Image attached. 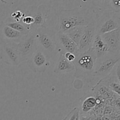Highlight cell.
<instances>
[{
	"label": "cell",
	"instance_id": "obj_1",
	"mask_svg": "<svg viewBox=\"0 0 120 120\" xmlns=\"http://www.w3.org/2000/svg\"><path fill=\"white\" fill-rule=\"evenodd\" d=\"M99 16L89 8L63 9L57 14V31L65 32L76 26H87L96 22Z\"/></svg>",
	"mask_w": 120,
	"mask_h": 120
},
{
	"label": "cell",
	"instance_id": "obj_2",
	"mask_svg": "<svg viewBox=\"0 0 120 120\" xmlns=\"http://www.w3.org/2000/svg\"><path fill=\"white\" fill-rule=\"evenodd\" d=\"M97 60L96 53L92 49L82 53H79L73 62L75 68L74 76L86 83L91 82L95 77V64Z\"/></svg>",
	"mask_w": 120,
	"mask_h": 120
},
{
	"label": "cell",
	"instance_id": "obj_3",
	"mask_svg": "<svg viewBox=\"0 0 120 120\" xmlns=\"http://www.w3.org/2000/svg\"><path fill=\"white\" fill-rule=\"evenodd\" d=\"M56 32L55 30L45 27L39 28L35 31L38 48L50 59H53L57 53L56 41Z\"/></svg>",
	"mask_w": 120,
	"mask_h": 120
},
{
	"label": "cell",
	"instance_id": "obj_4",
	"mask_svg": "<svg viewBox=\"0 0 120 120\" xmlns=\"http://www.w3.org/2000/svg\"><path fill=\"white\" fill-rule=\"evenodd\" d=\"M120 62L119 54L109 52L100 58L97 59L95 64L94 77L104 78L109 76L116 64Z\"/></svg>",
	"mask_w": 120,
	"mask_h": 120
},
{
	"label": "cell",
	"instance_id": "obj_5",
	"mask_svg": "<svg viewBox=\"0 0 120 120\" xmlns=\"http://www.w3.org/2000/svg\"><path fill=\"white\" fill-rule=\"evenodd\" d=\"M118 28H120L119 20L116 13L113 12H104L96 21V33L97 35H103Z\"/></svg>",
	"mask_w": 120,
	"mask_h": 120
},
{
	"label": "cell",
	"instance_id": "obj_6",
	"mask_svg": "<svg viewBox=\"0 0 120 120\" xmlns=\"http://www.w3.org/2000/svg\"><path fill=\"white\" fill-rule=\"evenodd\" d=\"M28 15L34 18V23L28 28L29 31H36L38 29L45 28L46 23L50 16V9L48 6L42 4L38 7L32 6Z\"/></svg>",
	"mask_w": 120,
	"mask_h": 120
},
{
	"label": "cell",
	"instance_id": "obj_7",
	"mask_svg": "<svg viewBox=\"0 0 120 120\" xmlns=\"http://www.w3.org/2000/svg\"><path fill=\"white\" fill-rule=\"evenodd\" d=\"M18 50L22 62L28 60L38 49L35 31H30L17 43Z\"/></svg>",
	"mask_w": 120,
	"mask_h": 120
},
{
	"label": "cell",
	"instance_id": "obj_8",
	"mask_svg": "<svg viewBox=\"0 0 120 120\" xmlns=\"http://www.w3.org/2000/svg\"><path fill=\"white\" fill-rule=\"evenodd\" d=\"M1 58L6 64L18 66L22 61L18 50L17 43L4 42L1 48Z\"/></svg>",
	"mask_w": 120,
	"mask_h": 120
},
{
	"label": "cell",
	"instance_id": "obj_9",
	"mask_svg": "<svg viewBox=\"0 0 120 120\" xmlns=\"http://www.w3.org/2000/svg\"><path fill=\"white\" fill-rule=\"evenodd\" d=\"M50 64L49 59L39 48L27 60L29 69L35 73L45 72Z\"/></svg>",
	"mask_w": 120,
	"mask_h": 120
},
{
	"label": "cell",
	"instance_id": "obj_10",
	"mask_svg": "<svg viewBox=\"0 0 120 120\" xmlns=\"http://www.w3.org/2000/svg\"><path fill=\"white\" fill-rule=\"evenodd\" d=\"M56 46L58 53L64 54L71 53L77 56L79 53V47L65 33L57 31L56 34Z\"/></svg>",
	"mask_w": 120,
	"mask_h": 120
},
{
	"label": "cell",
	"instance_id": "obj_11",
	"mask_svg": "<svg viewBox=\"0 0 120 120\" xmlns=\"http://www.w3.org/2000/svg\"><path fill=\"white\" fill-rule=\"evenodd\" d=\"M96 23L93 22L86 26L85 30L79 45V53H82L91 49L96 35Z\"/></svg>",
	"mask_w": 120,
	"mask_h": 120
},
{
	"label": "cell",
	"instance_id": "obj_12",
	"mask_svg": "<svg viewBox=\"0 0 120 120\" xmlns=\"http://www.w3.org/2000/svg\"><path fill=\"white\" fill-rule=\"evenodd\" d=\"M101 36L107 45L110 52L115 54H119L120 28Z\"/></svg>",
	"mask_w": 120,
	"mask_h": 120
},
{
	"label": "cell",
	"instance_id": "obj_13",
	"mask_svg": "<svg viewBox=\"0 0 120 120\" xmlns=\"http://www.w3.org/2000/svg\"><path fill=\"white\" fill-rule=\"evenodd\" d=\"M0 35L4 42H15L17 43L24 36L21 33L5 24L4 22H2L0 25Z\"/></svg>",
	"mask_w": 120,
	"mask_h": 120
},
{
	"label": "cell",
	"instance_id": "obj_14",
	"mask_svg": "<svg viewBox=\"0 0 120 120\" xmlns=\"http://www.w3.org/2000/svg\"><path fill=\"white\" fill-rule=\"evenodd\" d=\"M75 68L73 63L70 62L64 57V55L59 53L54 68V73L56 74L69 73L75 71Z\"/></svg>",
	"mask_w": 120,
	"mask_h": 120
},
{
	"label": "cell",
	"instance_id": "obj_15",
	"mask_svg": "<svg viewBox=\"0 0 120 120\" xmlns=\"http://www.w3.org/2000/svg\"><path fill=\"white\" fill-rule=\"evenodd\" d=\"M91 48L96 53L97 59L100 58L107 53L110 52L109 48L101 36L97 34L95 35Z\"/></svg>",
	"mask_w": 120,
	"mask_h": 120
},
{
	"label": "cell",
	"instance_id": "obj_16",
	"mask_svg": "<svg viewBox=\"0 0 120 120\" xmlns=\"http://www.w3.org/2000/svg\"><path fill=\"white\" fill-rule=\"evenodd\" d=\"M92 91L97 98L109 100L112 98L114 95V93L107 86L101 83L100 81L94 87H93Z\"/></svg>",
	"mask_w": 120,
	"mask_h": 120
},
{
	"label": "cell",
	"instance_id": "obj_17",
	"mask_svg": "<svg viewBox=\"0 0 120 120\" xmlns=\"http://www.w3.org/2000/svg\"><path fill=\"white\" fill-rule=\"evenodd\" d=\"M100 82L107 86L114 93L120 97V84L112 72L108 76L101 79Z\"/></svg>",
	"mask_w": 120,
	"mask_h": 120
},
{
	"label": "cell",
	"instance_id": "obj_18",
	"mask_svg": "<svg viewBox=\"0 0 120 120\" xmlns=\"http://www.w3.org/2000/svg\"><path fill=\"white\" fill-rule=\"evenodd\" d=\"M85 28L86 26H76L67 30L64 33H65L73 41H74L79 47L80 40L85 30Z\"/></svg>",
	"mask_w": 120,
	"mask_h": 120
},
{
	"label": "cell",
	"instance_id": "obj_19",
	"mask_svg": "<svg viewBox=\"0 0 120 120\" xmlns=\"http://www.w3.org/2000/svg\"><path fill=\"white\" fill-rule=\"evenodd\" d=\"M97 105V100L96 97L91 96H86L82 101V111L83 113H89Z\"/></svg>",
	"mask_w": 120,
	"mask_h": 120
},
{
	"label": "cell",
	"instance_id": "obj_20",
	"mask_svg": "<svg viewBox=\"0 0 120 120\" xmlns=\"http://www.w3.org/2000/svg\"><path fill=\"white\" fill-rule=\"evenodd\" d=\"M5 24L12 28L14 30H16L18 32L21 33L23 36H26L28 35L30 31L28 29V27L23 25V23H21L20 22H17L13 19H7L5 22H4Z\"/></svg>",
	"mask_w": 120,
	"mask_h": 120
},
{
	"label": "cell",
	"instance_id": "obj_21",
	"mask_svg": "<svg viewBox=\"0 0 120 120\" xmlns=\"http://www.w3.org/2000/svg\"><path fill=\"white\" fill-rule=\"evenodd\" d=\"M102 8L104 10H109L110 11L117 13L120 12V0H110L103 1Z\"/></svg>",
	"mask_w": 120,
	"mask_h": 120
},
{
	"label": "cell",
	"instance_id": "obj_22",
	"mask_svg": "<svg viewBox=\"0 0 120 120\" xmlns=\"http://www.w3.org/2000/svg\"><path fill=\"white\" fill-rule=\"evenodd\" d=\"M80 110L79 108L75 107L63 118V120H80Z\"/></svg>",
	"mask_w": 120,
	"mask_h": 120
},
{
	"label": "cell",
	"instance_id": "obj_23",
	"mask_svg": "<svg viewBox=\"0 0 120 120\" xmlns=\"http://www.w3.org/2000/svg\"><path fill=\"white\" fill-rule=\"evenodd\" d=\"M111 72L114 75L115 77L120 84V62H118Z\"/></svg>",
	"mask_w": 120,
	"mask_h": 120
},
{
	"label": "cell",
	"instance_id": "obj_24",
	"mask_svg": "<svg viewBox=\"0 0 120 120\" xmlns=\"http://www.w3.org/2000/svg\"><path fill=\"white\" fill-rule=\"evenodd\" d=\"M22 23L23 25L26 26L28 28L30 26V25L34 23V20L32 16H29V15H27V16H25L24 17L22 18Z\"/></svg>",
	"mask_w": 120,
	"mask_h": 120
},
{
	"label": "cell",
	"instance_id": "obj_25",
	"mask_svg": "<svg viewBox=\"0 0 120 120\" xmlns=\"http://www.w3.org/2000/svg\"><path fill=\"white\" fill-rule=\"evenodd\" d=\"M25 14L22 12L19 11H16L14 12L11 15V17L12 18V19L17 22H19L20 19L21 18H23Z\"/></svg>",
	"mask_w": 120,
	"mask_h": 120
},
{
	"label": "cell",
	"instance_id": "obj_26",
	"mask_svg": "<svg viewBox=\"0 0 120 120\" xmlns=\"http://www.w3.org/2000/svg\"><path fill=\"white\" fill-rule=\"evenodd\" d=\"M63 55H64V57H65V58L68 61H69V62H72V63H73V62L75 60V59H76V55H74L73 53H71L68 52V53H66L63 54Z\"/></svg>",
	"mask_w": 120,
	"mask_h": 120
},
{
	"label": "cell",
	"instance_id": "obj_27",
	"mask_svg": "<svg viewBox=\"0 0 120 120\" xmlns=\"http://www.w3.org/2000/svg\"><path fill=\"white\" fill-rule=\"evenodd\" d=\"M114 104L116 109H118L119 111H120V97H119V96H117L116 99H115L114 101Z\"/></svg>",
	"mask_w": 120,
	"mask_h": 120
},
{
	"label": "cell",
	"instance_id": "obj_28",
	"mask_svg": "<svg viewBox=\"0 0 120 120\" xmlns=\"http://www.w3.org/2000/svg\"><path fill=\"white\" fill-rule=\"evenodd\" d=\"M80 120H93V119L90 117H86V116H83L80 114Z\"/></svg>",
	"mask_w": 120,
	"mask_h": 120
}]
</instances>
